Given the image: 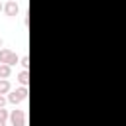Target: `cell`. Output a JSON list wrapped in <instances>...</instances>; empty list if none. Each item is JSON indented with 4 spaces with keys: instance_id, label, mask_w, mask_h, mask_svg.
<instances>
[{
    "instance_id": "1",
    "label": "cell",
    "mask_w": 126,
    "mask_h": 126,
    "mask_svg": "<svg viewBox=\"0 0 126 126\" xmlns=\"http://www.w3.org/2000/svg\"><path fill=\"white\" fill-rule=\"evenodd\" d=\"M26 98H28V87L26 85H22L20 89H14V91L8 93V102H12V104H20Z\"/></svg>"
},
{
    "instance_id": "2",
    "label": "cell",
    "mask_w": 126,
    "mask_h": 126,
    "mask_svg": "<svg viewBox=\"0 0 126 126\" xmlns=\"http://www.w3.org/2000/svg\"><path fill=\"white\" fill-rule=\"evenodd\" d=\"M10 122H12V126H24V124H26V114H24V110H12Z\"/></svg>"
},
{
    "instance_id": "3",
    "label": "cell",
    "mask_w": 126,
    "mask_h": 126,
    "mask_svg": "<svg viewBox=\"0 0 126 126\" xmlns=\"http://www.w3.org/2000/svg\"><path fill=\"white\" fill-rule=\"evenodd\" d=\"M18 12H20V6H18L16 0H8L4 4V14L6 16H18Z\"/></svg>"
},
{
    "instance_id": "4",
    "label": "cell",
    "mask_w": 126,
    "mask_h": 126,
    "mask_svg": "<svg viewBox=\"0 0 126 126\" xmlns=\"http://www.w3.org/2000/svg\"><path fill=\"white\" fill-rule=\"evenodd\" d=\"M10 91H12L10 79H4V77H0V94H8Z\"/></svg>"
},
{
    "instance_id": "5",
    "label": "cell",
    "mask_w": 126,
    "mask_h": 126,
    "mask_svg": "<svg viewBox=\"0 0 126 126\" xmlns=\"http://www.w3.org/2000/svg\"><path fill=\"white\" fill-rule=\"evenodd\" d=\"M18 83L28 87V83H30V73H28V69H22V71L18 73Z\"/></svg>"
},
{
    "instance_id": "6",
    "label": "cell",
    "mask_w": 126,
    "mask_h": 126,
    "mask_svg": "<svg viewBox=\"0 0 126 126\" xmlns=\"http://www.w3.org/2000/svg\"><path fill=\"white\" fill-rule=\"evenodd\" d=\"M10 75H12V65H8V63H0V77L10 79Z\"/></svg>"
},
{
    "instance_id": "7",
    "label": "cell",
    "mask_w": 126,
    "mask_h": 126,
    "mask_svg": "<svg viewBox=\"0 0 126 126\" xmlns=\"http://www.w3.org/2000/svg\"><path fill=\"white\" fill-rule=\"evenodd\" d=\"M14 51L12 49H6V47H0V63H8L10 61V55Z\"/></svg>"
},
{
    "instance_id": "8",
    "label": "cell",
    "mask_w": 126,
    "mask_h": 126,
    "mask_svg": "<svg viewBox=\"0 0 126 126\" xmlns=\"http://www.w3.org/2000/svg\"><path fill=\"white\" fill-rule=\"evenodd\" d=\"M6 120H8V110L2 106V108H0V126H4V124H6Z\"/></svg>"
},
{
    "instance_id": "9",
    "label": "cell",
    "mask_w": 126,
    "mask_h": 126,
    "mask_svg": "<svg viewBox=\"0 0 126 126\" xmlns=\"http://www.w3.org/2000/svg\"><path fill=\"white\" fill-rule=\"evenodd\" d=\"M20 65H22V69H28V67H30V57L24 55V57L20 59Z\"/></svg>"
},
{
    "instance_id": "10",
    "label": "cell",
    "mask_w": 126,
    "mask_h": 126,
    "mask_svg": "<svg viewBox=\"0 0 126 126\" xmlns=\"http://www.w3.org/2000/svg\"><path fill=\"white\" fill-rule=\"evenodd\" d=\"M6 102H8V96L0 94V108H2V106H6Z\"/></svg>"
},
{
    "instance_id": "11",
    "label": "cell",
    "mask_w": 126,
    "mask_h": 126,
    "mask_svg": "<svg viewBox=\"0 0 126 126\" xmlns=\"http://www.w3.org/2000/svg\"><path fill=\"white\" fill-rule=\"evenodd\" d=\"M2 10H4V4H2V2H0V12H2Z\"/></svg>"
},
{
    "instance_id": "12",
    "label": "cell",
    "mask_w": 126,
    "mask_h": 126,
    "mask_svg": "<svg viewBox=\"0 0 126 126\" xmlns=\"http://www.w3.org/2000/svg\"><path fill=\"white\" fill-rule=\"evenodd\" d=\"M2 45H4V39H2V37H0V47H2Z\"/></svg>"
}]
</instances>
